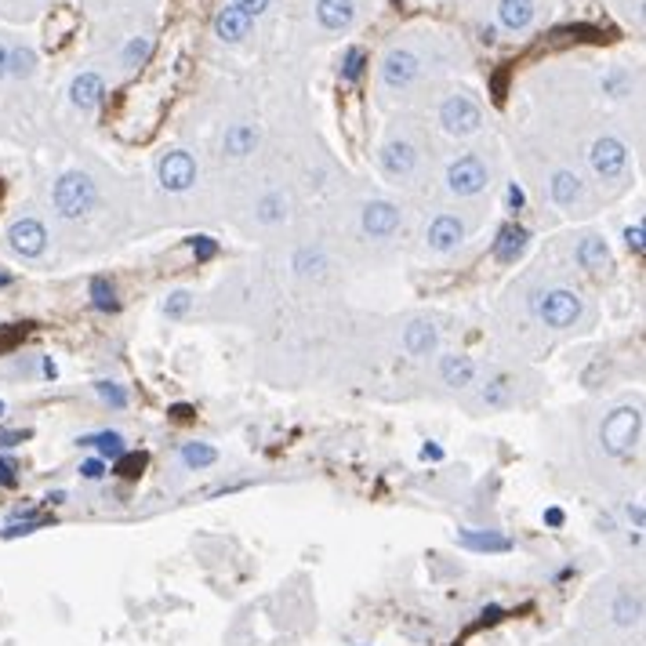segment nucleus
Here are the masks:
<instances>
[{
    "instance_id": "1",
    "label": "nucleus",
    "mask_w": 646,
    "mask_h": 646,
    "mask_svg": "<svg viewBox=\"0 0 646 646\" xmlns=\"http://www.w3.org/2000/svg\"><path fill=\"white\" fill-rule=\"evenodd\" d=\"M534 312H537V319H542L545 327H552V331H570L574 323L581 319V312H584V302H581V294L570 291V287H552V291H545V294L534 298Z\"/></svg>"
},
{
    "instance_id": "2",
    "label": "nucleus",
    "mask_w": 646,
    "mask_h": 646,
    "mask_svg": "<svg viewBox=\"0 0 646 646\" xmlns=\"http://www.w3.org/2000/svg\"><path fill=\"white\" fill-rule=\"evenodd\" d=\"M95 200H98V189L84 171H66L55 182V189H51V203H55L62 219H84L95 207Z\"/></svg>"
},
{
    "instance_id": "3",
    "label": "nucleus",
    "mask_w": 646,
    "mask_h": 646,
    "mask_svg": "<svg viewBox=\"0 0 646 646\" xmlns=\"http://www.w3.org/2000/svg\"><path fill=\"white\" fill-rule=\"evenodd\" d=\"M639 428H642L639 407H617L600 425V443H603V451L610 458H625L635 447V440H639Z\"/></svg>"
},
{
    "instance_id": "4",
    "label": "nucleus",
    "mask_w": 646,
    "mask_h": 646,
    "mask_svg": "<svg viewBox=\"0 0 646 646\" xmlns=\"http://www.w3.org/2000/svg\"><path fill=\"white\" fill-rule=\"evenodd\" d=\"M447 189L454 196H476L487 189V164L476 156V153H465L458 156L454 164L447 168Z\"/></svg>"
},
{
    "instance_id": "5",
    "label": "nucleus",
    "mask_w": 646,
    "mask_h": 646,
    "mask_svg": "<svg viewBox=\"0 0 646 646\" xmlns=\"http://www.w3.org/2000/svg\"><path fill=\"white\" fill-rule=\"evenodd\" d=\"M156 178L168 193H186L196 182V160L189 153H182V149L164 153L160 156V164H156Z\"/></svg>"
},
{
    "instance_id": "6",
    "label": "nucleus",
    "mask_w": 646,
    "mask_h": 646,
    "mask_svg": "<svg viewBox=\"0 0 646 646\" xmlns=\"http://www.w3.org/2000/svg\"><path fill=\"white\" fill-rule=\"evenodd\" d=\"M440 124H443V131H451V135H472V131L483 124V113H479V105H476L468 95H451V98L440 105Z\"/></svg>"
},
{
    "instance_id": "7",
    "label": "nucleus",
    "mask_w": 646,
    "mask_h": 646,
    "mask_svg": "<svg viewBox=\"0 0 646 646\" xmlns=\"http://www.w3.org/2000/svg\"><path fill=\"white\" fill-rule=\"evenodd\" d=\"M400 222H403V211H400L393 200H370V203L363 207V214H360V226H363V233H367L370 240L393 236V233L400 229Z\"/></svg>"
},
{
    "instance_id": "8",
    "label": "nucleus",
    "mask_w": 646,
    "mask_h": 646,
    "mask_svg": "<svg viewBox=\"0 0 646 646\" xmlns=\"http://www.w3.org/2000/svg\"><path fill=\"white\" fill-rule=\"evenodd\" d=\"M8 247H12L19 258H40V254L47 251V229H44V222H37V219H19V222H12V229H8Z\"/></svg>"
},
{
    "instance_id": "9",
    "label": "nucleus",
    "mask_w": 646,
    "mask_h": 646,
    "mask_svg": "<svg viewBox=\"0 0 646 646\" xmlns=\"http://www.w3.org/2000/svg\"><path fill=\"white\" fill-rule=\"evenodd\" d=\"M425 244L433 247L436 254H454L465 244V222L458 219V214H436V219L428 222Z\"/></svg>"
},
{
    "instance_id": "10",
    "label": "nucleus",
    "mask_w": 646,
    "mask_h": 646,
    "mask_svg": "<svg viewBox=\"0 0 646 646\" xmlns=\"http://www.w3.org/2000/svg\"><path fill=\"white\" fill-rule=\"evenodd\" d=\"M625 164H628V149H625V142L621 138H600L596 145H592V171H596L600 178H621V171H625Z\"/></svg>"
},
{
    "instance_id": "11",
    "label": "nucleus",
    "mask_w": 646,
    "mask_h": 646,
    "mask_svg": "<svg viewBox=\"0 0 646 646\" xmlns=\"http://www.w3.org/2000/svg\"><path fill=\"white\" fill-rule=\"evenodd\" d=\"M440 345V331L433 327L428 319H414L410 327L403 331V352L414 356V360H425V356H433Z\"/></svg>"
},
{
    "instance_id": "12",
    "label": "nucleus",
    "mask_w": 646,
    "mask_h": 646,
    "mask_svg": "<svg viewBox=\"0 0 646 646\" xmlns=\"http://www.w3.org/2000/svg\"><path fill=\"white\" fill-rule=\"evenodd\" d=\"M418 168V149L410 142H389L382 149V171L389 178H410Z\"/></svg>"
},
{
    "instance_id": "13",
    "label": "nucleus",
    "mask_w": 646,
    "mask_h": 646,
    "mask_svg": "<svg viewBox=\"0 0 646 646\" xmlns=\"http://www.w3.org/2000/svg\"><path fill=\"white\" fill-rule=\"evenodd\" d=\"M574 258H577V265L584 269L588 277H603L607 269H610V247H607L603 236H584V240L577 244Z\"/></svg>"
},
{
    "instance_id": "14",
    "label": "nucleus",
    "mask_w": 646,
    "mask_h": 646,
    "mask_svg": "<svg viewBox=\"0 0 646 646\" xmlns=\"http://www.w3.org/2000/svg\"><path fill=\"white\" fill-rule=\"evenodd\" d=\"M526 247H530V233H526L523 226L509 222V226H501V233H498V240H494V258H498L501 265H516V261L526 254Z\"/></svg>"
},
{
    "instance_id": "15",
    "label": "nucleus",
    "mask_w": 646,
    "mask_h": 646,
    "mask_svg": "<svg viewBox=\"0 0 646 646\" xmlns=\"http://www.w3.org/2000/svg\"><path fill=\"white\" fill-rule=\"evenodd\" d=\"M440 378L443 385L451 389H468L476 382V360L472 356H461V352H447L440 360Z\"/></svg>"
},
{
    "instance_id": "16",
    "label": "nucleus",
    "mask_w": 646,
    "mask_h": 646,
    "mask_svg": "<svg viewBox=\"0 0 646 646\" xmlns=\"http://www.w3.org/2000/svg\"><path fill=\"white\" fill-rule=\"evenodd\" d=\"M418 70H421L418 55H410V51H389L385 66H382V77H385L389 87H407L418 77Z\"/></svg>"
},
{
    "instance_id": "17",
    "label": "nucleus",
    "mask_w": 646,
    "mask_h": 646,
    "mask_svg": "<svg viewBox=\"0 0 646 646\" xmlns=\"http://www.w3.org/2000/svg\"><path fill=\"white\" fill-rule=\"evenodd\" d=\"M458 545L472 549V552H512V537L498 534V530H458Z\"/></svg>"
},
{
    "instance_id": "18",
    "label": "nucleus",
    "mask_w": 646,
    "mask_h": 646,
    "mask_svg": "<svg viewBox=\"0 0 646 646\" xmlns=\"http://www.w3.org/2000/svg\"><path fill=\"white\" fill-rule=\"evenodd\" d=\"M610 617H614L617 628H635L639 617H642V600H639V592L617 588L614 600H610Z\"/></svg>"
},
{
    "instance_id": "19",
    "label": "nucleus",
    "mask_w": 646,
    "mask_h": 646,
    "mask_svg": "<svg viewBox=\"0 0 646 646\" xmlns=\"http://www.w3.org/2000/svg\"><path fill=\"white\" fill-rule=\"evenodd\" d=\"M291 269L302 280H323V273L331 269V261H327V254H323L319 247H298L294 258H291Z\"/></svg>"
},
{
    "instance_id": "20",
    "label": "nucleus",
    "mask_w": 646,
    "mask_h": 646,
    "mask_svg": "<svg viewBox=\"0 0 646 646\" xmlns=\"http://www.w3.org/2000/svg\"><path fill=\"white\" fill-rule=\"evenodd\" d=\"M102 95H105V84H102L98 73H80L70 84V98H73L77 110H95V105L102 102Z\"/></svg>"
},
{
    "instance_id": "21",
    "label": "nucleus",
    "mask_w": 646,
    "mask_h": 646,
    "mask_svg": "<svg viewBox=\"0 0 646 646\" xmlns=\"http://www.w3.org/2000/svg\"><path fill=\"white\" fill-rule=\"evenodd\" d=\"M549 196H552L556 207H574V203H581L584 186H581V178L574 171H556L552 182H549Z\"/></svg>"
},
{
    "instance_id": "22",
    "label": "nucleus",
    "mask_w": 646,
    "mask_h": 646,
    "mask_svg": "<svg viewBox=\"0 0 646 646\" xmlns=\"http://www.w3.org/2000/svg\"><path fill=\"white\" fill-rule=\"evenodd\" d=\"M352 15H356V8H352V0H319L316 4V19H319V26L323 29H345L349 22H352Z\"/></svg>"
},
{
    "instance_id": "23",
    "label": "nucleus",
    "mask_w": 646,
    "mask_h": 646,
    "mask_svg": "<svg viewBox=\"0 0 646 646\" xmlns=\"http://www.w3.org/2000/svg\"><path fill=\"white\" fill-rule=\"evenodd\" d=\"M214 33H219L226 44H240L247 33H251V19L236 8H222L219 19H214Z\"/></svg>"
},
{
    "instance_id": "24",
    "label": "nucleus",
    "mask_w": 646,
    "mask_h": 646,
    "mask_svg": "<svg viewBox=\"0 0 646 646\" xmlns=\"http://www.w3.org/2000/svg\"><path fill=\"white\" fill-rule=\"evenodd\" d=\"M77 443H80V447H98V458H102V461H120V458L128 454L124 436H120V433H110V428H105V433H95V436H80Z\"/></svg>"
},
{
    "instance_id": "25",
    "label": "nucleus",
    "mask_w": 646,
    "mask_h": 646,
    "mask_svg": "<svg viewBox=\"0 0 646 646\" xmlns=\"http://www.w3.org/2000/svg\"><path fill=\"white\" fill-rule=\"evenodd\" d=\"M498 15H501V26L505 29H526L530 22H534V0H501V8H498Z\"/></svg>"
},
{
    "instance_id": "26",
    "label": "nucleus",
    "mask_w": 646,
    "mask_h": 646,
    "mask_svg": "<svg viewBox=\"0 0 646 646\" xmlns=\"http://www.w3.org/2000/svg\"><path fill=\"white\" fill-rule=\"evenodd\" d=\"M254 219L261 226H280L287 219V196L284 193H265L258 200V207H254Z\"/></svg>"
},
{
    "instance_id": "27",
    "label": "nucleus",
    "mask_w": 646,
    "mask_h": 646,
    "mask_svg": "<svg viewBox=\"0 0 646 646\" xmlns=\"http://www.w3.org/2000/svg\"><path fill=\"white\" fill-rule=\"evenodd\" d=\"M254 145H258V128L254 124H233L226 131V153L229 156H247V153H254Z\"/></svg>"
},
{
    "instance_id": "28",
    "label": "nucleus",
    "mask_w": 646,
    "mask_h": 646,
    "mask_svg": "<svg viewBox=\"0 0 646 646\" xmlns=\"http://www.w3.org/2000/svg\"><path fill=\"white\" fill-rule=\"evenodd\" d=\"M178 458H182V465L186 468H193V472H200V468H211L214 461H219V451H214L211 443H182V451H178Z\"/></svg>"
},
{
    "instance_id": "29",
    "label": "nucleus",
    "mask_w": 646,
    "mask_h": 646,
    "mask_svg": "<svg viewBox=\"0 0 646 646\" xmlns=\"http://www.w3.org/2000/svg\"><path fill=\"white\" fill-rule=\"evenodd\" d=\"M479 400L487 407H509L512 403V378H509V374H494V378H487Z\"/></svg>"
},
{
    "instance_id": "30",
    "label": "nucleus",
    "mask_w": 646,
    "mask_h": 646,
    "mask_svg": "<svg viewBox=\"0 0 646 646\" xmlns=\"http://www.w3.org/2000/svg\"><path fill=\"white\" fill-rule=\"evenodd\" d=\"M87 294H91V305L98 309V312H117V291H113V284L105 280V277H95L91 284H87Z\"/></svg>"
},
{
    "instance_id": "31",
    "label": "nucleus",
    "mask_w": 646,
    "mask_h": 646,
    "mask_svg": "<svg viewBox=\"0 0 646 646\" xmlns=\"http://www.w3.org/2000/svg\"><path fill=\"white\" fill-rule=\"evenodd\" d=\"M33 66H37V55L29 47H15V51H8V73H15V77H29L33 73Z\"/></svg>"
},
{
    "instance_id": "32",
    "label": "nucleus",
    "mask_w": 646,
    "mask_h": 646,
    "mask_svg": "<svg viewBox=\"0 0 646 646\" xmlns=\"http://www.w3.org/2000/svg\"><path fill=\"white\" fill-rule=\"evenodd\" d=\"M363 66H367V55L360 47H349L345 51V62H342V77L345 80H360L363 77Z\"/></svg>"
},
{
    "instance_id": "33",
    "label": "nucleus",
    "mask_w": 646,
    "mask_h": 646,
    "mask_svg": "<svg viewBox=\"0 0 646 646\" xmlns=\"http://www.w3.org/2000/svg\"><path fill=\"white\" fill-rule=\"evenodd\" d=\"M95 389H98V396H102L105 403H110L113 410H124V407H128V393H124L117 382H98Z\"/></svg>"
},
{
    "instance_id": "34",
    "label": "nucleus",
    "mask_w": 646,
    "mask_h": 646,
    "mask_svg": "<svg viewBox=\"0 0 646 646\" xmlns=\"http://www.w3.org/2000/svg\"><path fill=\"white\" fill-rule=\"evenodd\" d=\"M44 526V519H12L4 530H0V537H4V542H12V537H26V534H33V530H40Z\"/></svg>"
},
{
    "instance_id": "35",
    "label": "nucleus",
    "mask_w": 646,
    "mask_h": 646,
    "mask_svg": "<svg viewBox=\"0 0 646 646\" xmlns=\"http://www.w3.org/2000/svg\"><path fill=\"white\" fill-rule=\"evenodd\" d=\"M625 247H628L635 258L646 254V229H642V222H635V226L625 229Z\"/></svg>"
},
{
    "instance_id": "36",
    "label": "nucleus",
    "mask_w": 646,
    "mask_h": 646,
    "mask_svg": "<svg viewBox=\"0 0 646 646\" xmlns=\"http://www.w3.org/2000/svg\"><path fill=\"white\" fill-rule=\"evenodd\" d=\"M189 305H193V298H189V291H175L168 302H164V312L171 316V319H182L186 312H189Z\"/></svg>"
},
{
    "instance_id": "37",
    "label": "nucleus",
    "mask_w": 646,
    "mask_h": 646,
    "mask_svg": "<svg viewBox=\"0 0 646 646\" xmlns=\"http://www.w3.org/2000/svg\"><path fill=\"white\" fill-rule=\"evenodd\" d=\"M102 476H105V461H102V458H87V461H80V479L98 483Z\"/></svg>"
},
{
    "instance_id": "38",
    "label": "nucleus",
    "mask_w": 646,
    "mask_h": 646,
    "mask_svg": "<svg viewBox=\"0 0 646 646\" xmlns=\"http://www.w3.org/2000/svg\"><path fill=\"white\" fill-rule=\"evenodd\" d=\"M19 483V465L15 458H0V487H15Z\"/></svg>"
},
{
    "instance_id": "39",
    "label": "nucleus",
    "mask_w": 646,
    "mask_h": 646,
    "mask_svg": "<svg viewBox=\"0 0 646 646\" xmlns=\"http://www.w3.org/2000/svg\"><path fill=\"white\" fill-rule=\"evenodd\" d=\"M214 251H219V244H214L211 236H193V254L200 258V261H207V258H214Z\"/></svg>"
},
{
    "instance_id": "40",
    "label": "nucleus",
    "mask_w": 646,
    "mask_h": 646,
    "mask_svg": "<svg viewBox=\"0 0 646 646\" xmlns=\"http://www.w3.org/2000/svg\"><path fill=\"white\" fill-rule=\"evenodd\" d=\"M26 440H29L26 428H8V433H0V451H12L19 443H26Z\"/></svg>"
},
{
    "instance_id": "41",
    "label": "nucleus",
    "mask_w": 646,
    "mask_h": 646,
    "mask_svg": "<svg viewBox=\"0 0 646 646\" xmlns=\"http://www.w3.org/2000/svg\"><path fill=\"white\" fill-rule=\"evenodd\" d=\"M233 8H236V12H244L247 19H258V15L269 8V0H233Z\"/></svg>"
},
{
    "instance_id": "42",
    "label": "nucleus",
    "mask_w": 646,
    "mask_h": 646,
    "mask_svg": "<svg viewBox=\"0 0 646 646\" xmlns=\"http://www.w3.org/2000/svg\"><path fill=\"white\" fill-rule=\"evenodd\" d=\"M523 203H526V193H523V186L512 182V186L505 189V207H509V211H523Z\"/></svg>"
},
{
    "instance_id": "43",
    "label": "nucleus",
    "mask_w": 646,
    "mask_h": 646,
    "mask_svg": "<svg viewBox=\"0 0 646 646\" xmlns=\"http://www.w3.org/2000/svg\"><path fill=\"white\" fill-rule=\"evenodd\" d=\"M145 55H149V40H145V37H142V40H131L128 51H124L128 62H138V59H145Z\"/></svg>"
},
{
    "instance_id": "44",
    "label": "nucleus",
    "mask_w": 646,
    "mask_h": 646,
    "mask_svg": "<svg viewBox=\"0 0 646 646\" xmlns=\"http://www.w3.org/2000/svg\"><path fill=\"white\" fill-rule=\"evenodd\" d=\"M625 516L632 519L635 530H642V505H639V501H628V505H625Z\"/></svg>"
},
{
    "instance_id": "45",
    "label": "nucleus",
    "mask_w": 646,
    "mask_h": 646,
    "mask_svg": "<svg viewBox=\"0 0 646 646\" xmlns=\"http://www.w3.org/2000/svg\"><path fill=\"white\" fill-rule=\"evenodd\" d=\"M421 458H425V461H440V458H443V451H440L436 443H425V447H421Z\"/></svg>"
},
{
    "instance_id": "46",
    "label": "nucleus",
    "mask_w": 646,
    "mask_h": 646,
    "mask_svg": "<svg viewBox=\"0 0 646 646\" xmlns=\"http://www.w3.org/2000/svg\"><path fill=\"white\" fill-rule=\"evenodd\" d=\"M545 523H549V526H563V509H549V512H545Z\"/></svg>"
},
{
    "instance_id": "47",
    "label": "nucleus",
    "mask_w": 646,
    "mask_h": 646,
    "mask_svg": "<svg viewBox=\"0 0 646 646\" xmlns=\"http://www.w3.org/2000/svg\"><path fill=\"white\" fill-rule=\"evenodd\" d=\"M0 77H8V47L0 44Z\"/></svg>"
},
{
    "instance_id": "48",
    "label": "nucleus",
    "mask_w": 646,
    "mask_h": 646,
    "mask_svg": "<svg viewBox=\"0 0 646 646\" xmlns=\"http://www.w3.org/2000/svg\"><path fill=\"white\" fill-rule=\"evenodd\" d=\"M47 501H51V505H62V501H66V491H51Z\"/></svg>"
},
{
    "instance_id": "49",
    "label": "nucleus",
    "mask_w": 646,
    "mask_h": 646,
    "mask_svg": "<svg viewBox=\"0 0 646 646\" xmlns=\"http://www.w3.org/2000/svg\"><path fill=\"white\" fill-rule=\"evenodd\" d=\"M15 284V277L12 273H4V269H0V287H12Z\"/></svg>"
},
{
    "instance_id": "50",
    "label": "nucleus",
    "mask_w": 646,
    "mask_h": 646,
    "mask_svg": "<svg viewBox=\"0 0 646 646\" xmlns=\"http://www.w3.org/2000/svg\"><path fill=\"white\" fill-rule=\"evenodd\" d=\"M4 410H8V407H4V400H0V414H4Z\"/></svg>"
},
{
    "instance_id": "51",
    "label": "nucleus",
    "mask_w": 646,
    "mask_h": 646,
    "mask_svg": "<svg viewBox=\"0 0 646 646\" xmlns=\"http://www.w3.org/2000/svg\"><path fill=\"white\" fill-rule=\"evenodd\" d=\"M356 646H360V642H356Z\"/></svg>"
}]
</instances>
